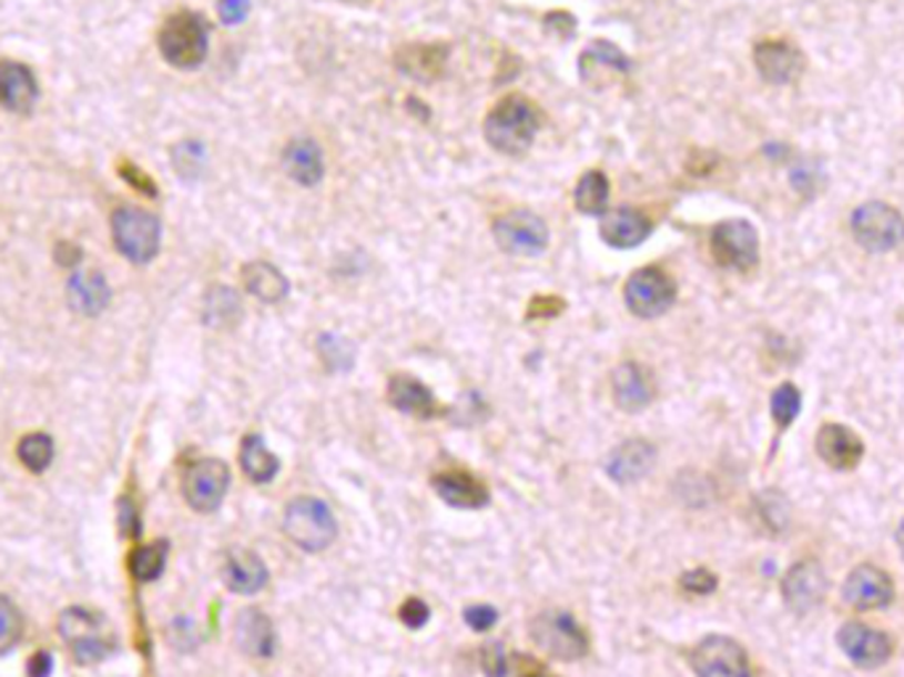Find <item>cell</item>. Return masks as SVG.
<instances>
[{
	"instance_id": "d4e9b609",
	"label": "cell",
	"mask_w": 904,
	"mask_h": 677,
	"mask_svg": "<svg viewBox=\"0 0 904 677\" xmlns=\"http://www.w3.org/2000/svg\"><path fill=\"white\" fill-rule=\"evenodd\" d=\"M434 489L445 503H450L453 508H481L489 503L487 487L481 485L479 479L468 476L464 472H445L437 474L431 479Z\"/></svg>"
},
{
	"instance_id": "74e56055",
	"label": "cell",
	"mask_w": 904,
	"mask_h": 677,
	"mask_svg": "<svg viewBox=\"0 0 904 677\" xmlns=\"http://www.w3.org/2000/svg\"><path fill=\"white\" fill-rule=\"evenodd\" d=\"M317 350H321L323 361L331 371H344L352 365V347L347 344V338L336 336V334H323L321 342H317Z\"/></svg>"
},
{
	"instance_id": "60d3db41",
	"label": "cell",
	"mask_w": 904,
	"mask_h": 677,
	"mask_svg": "<svg viewBox=\"0 0 904 677\" xmlns=\"http://www.w3.org/2000/svg\"><path fill=\"white\" fill-rule=\"evenodd\" d=\"M481 669H485L487 677H506L508 661L500 644H489L481 648Z\"/></svg>"
},
{
	"instance_id": "bcb514c9",
	"label": "cell",
	"mask_w": 904,
	"mask_h": 677,
	"mask_svg": "<svg viewBox=\"0 0 904 677\" xmlns=\"http://www.w3.org/2000/svg\"><path fill=\"white\" fill-rule=\"evenodd\" d=\"M429 614H431L429 606L418 598H410L403 606V622L407 627H424L426 622H429Z\"/></svg>"
},
{
	"instance_id": "9c48e42d",
	"label": "cell",
	"mask_w": 904,
	"mask_h": 677,
	"mask_svg": "<svg viewBox=\"0 0 904 677\" xmlns=\"http://www.w3.org/2000/svg\"><path fill=\"white\" fill-rule=\"evenodd\" d=\"M712 254L722 267L746 273L759 262L756 228L746 220H724L712 233Z\"/></svg>"
},
{
	"instance_id": "7c38bea8",
	"label": "cell",
	"mask_w": 904,
	"mask_h": 677,
	"mask_svg": "<svg viewBox=\"0 0 904 677\" xmlns=\"http://www.w3.org/2000/svg\"><path fill=\"white\" fill-rule=\"evenodd\" d=\"M227 485H231V472H227L223 461L217 458L196 461L189 472H185L183 495L191 508L210 514V511H215L220 503H223Z\"/></svg>"
},
{
	"instance_id": "d6a6232c",
	"label": "cell",
	"mask_w": 904,
	"mask_h": 677,
	"mask_svg": "<svg viewBox=\"0 0 904 677\" xmlns=\"http://www.w3.org/2000/svg\"><path fill=\"white\" fill-rule=\"evenodd\" d=\"M609 196H611L609 178H606L600 170H590V172H585L582 181L577 183L575 204L579 212H585V215H603L606 204H609Z\"/></svg>"
},
{
	"instance_id": "cb8c5ba5",
	"label": "cell",
	"mask_w": 904,
	"mask_h": 677,
	"mask_svg": "<svg viewBox=\"0 0 904 677\" xmlns=\"http://www.w3.org/2000/svg\"><path fill=\"white\" fill-rule=\"evenodd\" d=\"M386 395H389V403L397 411L410 413L416 418H434L441 413L437 397L431 395L429 386H424L413 376H392Z\"/></svg>"
},
{
	"instance_id": "e575fe53",
	"label": "cell",
	"mask_w": 904,
	"mask_h": 677,
	"mask_svg": "<svg viewBox=\"0 0 904 677\" xmlns=\"http://www.w3.org/2000/svg\"><path fill=\"white\" fill-rule=\"evenodd\" d=\"M799 411H802V392L793 384H780L772 392V418H775L778 430H789L793 421H796Z\"/></svg>"
},
{
	"instance_id": "d6986e66",
	"label": "cell",
	"mask_w": 904,
	"mask_h": 677,
	"mask_svg": "<svg viewBox=\"0 0 904 677\" xmlns=\"http://www.w3.org/2000/svg\"><path fill=\"white\" fill-rule=\"evenodd\" d=\"M651 220L640 210L632 206H619V210L603 212L600 220V239L613 249H632L651 236Z\"/></svg>"
},
{
	"instance_id": "2e32d148",
	"label": "cell",
	"mask_w": 904,
	"mask_h": 677,
	"mask_svg": "<svg viewBox=\"0 0 904 677\" xmlns=\"http://www.w3.org/2000/svg\"><path fill=\"white\" fill-rule=\"evenodd\" d=\"M783 598L796 614L812 612L825 598V575L817 562H802L791 566L783 577Z\"/></svg>"
},
{
	"instance_id": "6da1fadb",
	"label": "cell",
	"mask_w": 904,
	"mask_h": 677,
	"mask_svg": "<svg viewBox=\"0 0 904 677\" xmlns=\"http://www.w3.org/2000/svg\"><path fill=\"white\" fill-rule=\"evenodd\" d=\"M537 128H540V117L524 95H506L485 120L489 146L508 156H521L535 141Z\"/></svg>"
},
{
	"instance_id": "f546056e",
	"label": "cell",
	"mask_w": 904,
	"mask_h": 677,
	"mask_svg": "<svg viewBox=\"0 0 904 677\" xmlns=\"http://www.w3.org/2000/svg\"><path fill=\"white\" fill-rule=\"evenodd\" d=\"M241 279H244L246 292L257 296L265 305H275V302H281L283 296L288 294L286 275H283L275 265H271V262L262 260L250 262V265L244 267V273H241Z\"/></svg>"
},
{
	"instance_id": "ffe728a7",
	"label": "cell",
	"mask_w": 904,
	"mask_h": 677,
	"mask_svg": "<svg viewBox=\"0 0 904 677\" xmlns=\"http://www.w3.org/2000/svg\"><path fill=\"white\" fill-rule=\"evenodd\" d=\"M817 455L823 458L827 466L839 468H854L865 455V445L852 430L841 424H825L823 430L817 432Z\"/></svg>"
},
{
	"instance_id": "ee69618b",
	"label": "cell",
	"mask_w": 904,
	"mask_h": 677,
	"mask_svg": "<svg viewBox=\"0 0 904 677\" xmlns=\"http://www.w3.org/2000/svg\"><path fill=\"white\" fill-rule=\"evenodd\" d=\"M545 30H548L550 34H556L558 40H569L571 34H575L577 24H575V19H571L566 11H553V13H548V17H545Z\"/></svg>"
},
{
	"instance_id": "5bb4252c",
	"label": "cell",
	"mask_w": 904,
	"mask_h": 677,
	"mask_svg": "<svg viewBox=\"0 0 904 677\" xmlns=\"http://www.w3.org/2000/svg\"><path fill=\"white\" fill-rule=\"evenodd\" d=\"M754 61L762 80L770 85H789L804 72V57L789 40H762L754 48Z\"/></svg>"
},
{
	"instance_id": "4fadbf2b",
	"label": "cell",
	"mask_w": 904,
	"mask_h": 677,
	"mask_svg": "<svg viewBox=\"0 0 904 677\" xmlns=\"http://www.w3.org/2000/svg\"><path fill=\"white\" fill-rule=\"evenodd\" d=\"M839 646L854 665L862 669L881 667L892 656V640L886 635L862 625V622H849L839 630Z\"/></svg>"
},
{
	"instance_id": "7402d4cb",
	"label": "cell",
	"mask_w": 904,
	"mask_h": 677,
	"mask_svg": "<svg viewBox=\"0 0 904 677\" xmlns=\"http://www.w3.org/2000/svg\"><path fill=\"white\" fill-rule=\"evenodd\" d=\"M656 463L653 445L643 439H630L622 447H617L606 461V472L617 485H632V482L643 479L651 472Z\"/></svg>"
},
{
	"instance_id": "816d5d0a",
	"label": "cell",
	"mask_w": 904,
	"mask_h": 677,
	"mask_svg": "<svg viewBox=\"0 0 904 677\" xmlns=\"http://www.w3.org/2000/svg\"><path fill=\"white\" fill-rule=\"evenodd\" d=\"M531 677H537V675H531Z\"/></svg>"
},
{
	"instance_id": "d590c367",
	"label": "cell",
	"mask_w": 904,
	"mask_h": 677,
	"mask_svg": "<svg viewBox=\"0 0 904 677\" xmlns=\"http://www.w3.org/2000/svg\"><path fill=\"white\" fill-rule=\"evenodd\" d=\"M19 458L30 472H45L53 461V439L48 434H27L19 442Z\"/></svg>"
},
{
	"instance_id": "681fc988",
	"label": "cell",
	"mask_w": 904,
	"mask_h": 677,
	"mask_svg": "<svg viewBox=\"0 0 904 677\" xmlns=\"http://www.w3.org/2000/svg\"><path fill=\"white\" fill-rule=\"evenodd\" d=\"M120 524L128 535H138V514H135V506L130 497H125V501L120 503Z\"/></svg>"
},
{
	"instance_id": "52a82bcc",
	"label": "cell",
	"mask_w": 904,
	"mask_h": 677,
	"mask_svg": "<svg viewBox=\"0 0 904 677\" xmlns=\"http://www.w3.org/2000/svg\"><path fill=\"white\" fill-rule=\"evenodd\" d=\"M531 640L545 654L563 661L579 659V656H585V651H588V638H585L582 627L566 612L540 614V617L531 622Z\"/></svg>"
},
{
	"instance_id": "f35d334b",
	"label": "cell",
	"mask_w": 904,
	"mask_h": 677,
	"mask_svg": "<svg viewBox=\"0 0 904 677\" xmlns=\"http://www.w3.org/2000/svg\"><path fill=\"white\" fill-rule=\"evenodd\" d=\"M172 162L183 178H196L204 168V149L199 143H181L172 151Z\"/></svg>"
},
{
	"instance_id": "f6af8a7d",
	"label": "cell",
	"mask_w": 904,
	"mask_h": 677,
	"mask_svg": "<svg viewBox=\"0 0 904 677\" xmlns=\"http://www.w3.org/2000/svg\"><path fill=\"white\" fill-rule=\"evenodd\" d=\"M466 622H468V627H474V630L487 633L489 627L498 622V612H495L492 606H471V609H466Z\"/></svg>"
},
{
	"instance_id": "ba28073f",
	"label": "cell",
	"mask_w": 904,
	"mask_h": 677,
	"mask_svg": "<svg viewBox=\"0 0 904 677\" xmlns=\"http://www.w3.org/2000/svg\"><path fill=\"white\" fill-rule=\"evenodd\" d=\"M495 241L502 252L521 254V257H535L545 252L550 241V231L542 218H537L529 210H514L508 215L495 220Z\"/></svg>"
},
{
	"instance_id": "e0dca14e",
	"label": "cell",
	"mask_w": 904,
	"mask_h": 677,
	"mask_svg": "<svg viewBox=\"0 0 904 677\" xmlns=\"http://www.w3.org/2000/svg\"><path fill=\"white\" fill-rule=\"evenodd\" d=\"M38 101V80L27 64L3 59L0 61V107L13 114H30Z\"/></svg>"
},
{
	"instance_id": "3957f363",
	"label": "cell",
	"mask_w": 904,
	"mask_h": 677,
	"mask_svg": "<svg viewBox=\"0 0 904 677\" xmlns=\"http://www.w3.org/2000/svg\"><path fill=\"white\" fill-rule=\"evenodd\" d=\"M283 532L302 550L317 554L336 540V519L326 503L317 497H296L283 514Z\"/></svg>"
},
{
	"instance_id": "30bf717a",
	"label": "cell",
	"mask_w": 904,
	"mask_h": 677,
	"mask_svg": "<svg viewBox=\"0 0 904 677\" xmlns=\"http://www.w3.org/2000/svg\"><path fill=\"white\" fill-rule=\"evenodd\" d=\"M674 281L656 267L634 271L624 286V302L638 317H659L674 305Z\"/></svg>"
},
{
	"instance_id": "ac0fdd59",
	"label": "cell",
	"mask_w": 904,
	"mask_h": 677,
	"mask_svg": "<svg viewBox=\"0 0 904 677\" xmlns=\"http://www.w3.org/2000/svg\"><path fill=\"white\" fill-rule=\"evenodd\" d=\"M450 48L445 43H410L397 51L395 64L407 78L418 82H434L445 74Z\"/></svg>"
},
{
	"instance_id": "83f0119b",
	"label": "cell",
	"mask_w": 904,
	"mask_h": 677,
	"mask_svg": "<svg viewBox=\"0 0 904 677\" xmlns=\"http://www.w3.org/2000/svg\"><path fill=\"white\" fill-rule=\"evenodd\" d=\"M606 72L613 74L630 72V59H627L617 46H611L609 40H598V43L590 46L588 51L582 53V59H579V74H582V80L590 82V85H598V82H603Z\"/></svg>"
},
{
	"instance_id": "603a6c76",
	"label": "cell",
	"mask_w": 904,
	"mask_h": 677,
	"mask_svg": "<svg viewBox=\"0 0 904 677\" xmlns=\"http://www.w3.org/2000/svg\"><path fill=\"white\" fill-rule=\"evenodd\" d=\"M223 579L233 593H241V596H254V593H260L262 587L267 585V569L257 554H252V550H244V548H233V550H227V556H225Z\"/></svg>"
},
{
	"instance_id": "8992f818",
	"label": "cell",
	"mask_w": 904,
	"mask_h": 677,
	"mask_svg": "<svg viewBox=\"0 0 904 677\" xmlns=\"http://www.w3.org/2000/svg\"><path fill=\"white\" fill-rule=\"evenodd\" d=\"M852 233L857 244L867 252H892L904 241V218L900 210L883 204L867 202L854 210Z\"/></svg>"
},
{
	"instance_id": "f1b7e54d",
	"label": "cell",
	"mask_w": 904,
	"mask_h": 677,
	"mask_svg": "<svg viewBox=\"0 0 904 677\" xmlns=\"http://www.w3.org/2000/svg\"><path fill=\"white\" fill-rule=\"evenodd\" d=\"M236 640L246 654L257 656V659H267V656H273L275 633H273L271 619H267L262 612H254V609L241 612V617L236 619Z\"/></svg>"
},
{
	"instance_id": "c3c4849f",
	"label": "cell",
	"mask_w": 904,
	"mask_h": 677,
	"mask_svg": "<svg viewBox=\"0 0 904 677\" xmlns=\"http://www.w3.org/2000/svg\"><path fill=\"white\" fill-rule=\"evenodd\" d=\"M82 260V249L78 244H72V241H61L57 246V262L64 267H74L78 262Z\"/></svg>"
},
{
	"instance_id": "836d02e7",
	"label": "cell",
	"mask_w": 904,
	"mask_h": 677,
	"mask_svg": "<svg viewBox=\"0 0 904 677\" xmlns=\"http://www.w3.org/2000/svg\"><path fill=\"white\" fill-rule=\"evenodd\" d=\"M164 562H167V545L164 543H151L138 548L133 556H130V572L141 579V583H151L162 575Z\"/></svg>"
},
{
	"instance_id": "5b68a950",
	"label": "cell",
	"mask_w": 904,
	"mask_h": 677,
	"mask_svg": "<svg viewBox=\"0 0 904 677\" xmlns=\"http://www.w3.org/2000/svg\"><path fill=\"white\" fill-rule=\"evenodd\" d=\"M59 633L67 640V646L72 648L74 659L80 665H93V661L106 659L116 646L106 622L99 614L85 609H67L61 614Z\"/></svg>"
},
{
	"instance_id": "44dd1931",
	"label": "cell",
	"mask_w": 904,
	"mask_h": 677,
	"mask_svg": "<svg viewBox=\"0 0 904 677\" xmlns=\"http://www.w3.org/2000/svg\"><path fill=\"white\" fill-rule=\"evenodd\" d=\"M611 390L617 405L627 413H638L651 405L653 382L648 371L638 363H622L611 376Z\"/></svg>"
},
{
	"instance_id": "7bdbcfd3",
	"label": "cell",
	"mask_w": 904,
	"mask_h": 677,
	"mask_svg": "<svg viewBox=\"0 0 904 677\" xmlns=\"http://www.w3.org/2000/svg\"><path fill=\"white\" fill-rule=\"evenodd\" d=\"M217 13L225 24H241L250 17V0H217Z\"/></svg>"
},
{
	"instance_id": "ab89813d",
	"label": "cell",
	"mask_w": 904,
	"mask_h": 677,
	"mask_svg": "<svg viewBox=\"0 0 904 677\" xmlns=\"http://www.w3.org/2000/svg\"><path fill=\"white\" fill-rule=\"evenodd\" d=\"M120 178L122 181H125L130 189H135L138 193H143V196H151V199H156V193H159V189H156V183L151 181V178L146 175V172H143L141 168H135L133 162H120Z\"/></svg>"
},
{
	"instance_id": "1f68e13d",
	"label": "cell",
	"mask_w": 904,
	"mask_h": 677,
	"mask_svg": "<svg viewBox=\"0 0 904 677\" xmlns=\"http://www.w3.org/2000/svg\"><path fill=\"white\" fill-rule=\"evenodd\" d=\"M241 317V300L233 289L215 286L204 300V321L212 329H231Z\"/></svg>"
},
{
	"instance_id": "8d00e7d4",
	"label": "cell",
	"mask_w": 904,
	"mask_h": 677,
	"mask_svg": "<svg viewBox=\"0 0 904 677\" xmlns=\"http://www.w3.org/2000/svg\"><path fill=\"white\" fill-rule=\"evenodd\" d=\"M22 635V617L9 598L0 596V656L9 654Z\"/></svg>"
},
{
	"instance_id": "8fae6325",
	"label": "cell",
	"mask_w": 904,
	"mask_h": 677,
	"mask_svg": "<svg viewBox=\"0 0 904 677\" xmlns=\"http://www.w3.org/2000/svg\"><path fill=\"white\" fill-rule=\"evenodd\" d=\"M690 665L699 677H751L746 651L724 635L703 638L690 654Z\"/></svg>"
},
{
	"instance_id": "7a4b0ae2",
	"label": "cell",
	"mask_w": 904,
	"mask_h": 677,
	"mask_svg": "<svg viewBox=\"0 0 904 677\" xmlns=\"http://www.w3.org/2000/svg\"><path fill=\"white\" fill-rule=\"evenodd\" d=\"M159 53L177 69H196L210 51V27L202 13L177 11L159 30Z\"/></svg>"
},
{
	"instance_id": "4dcf8cb0",
	"label": "cell",
	"mask_w": 904,
	"mask_h": 677,
	"mask_svg": "<svg viewBox=\"0 0 904 677\" xmlns=\"http://www.w3.org/2000/svg\"><path fill=\"white\" fill-rule=\"evenodd\" d=\"M241 466H244L246 476H250L252 482H260V485L271 482L281 468L278 458L267 451L265 442H262L257 434L246 437L244 445H241Z\"/></svg>"
},
{
	"instance_id": "b9f144b4",
	"label": "cell",
	"mask_w": 904,
	"mask_h": 677,
	"mask_svg": "<svg viewBox=\"0 0 904 677\" xmlns=\"http://www.w3.org/2000/svg\"><path fill=\"white\" fill-rule=\"evenodd\" d=\"M680 585L685 587L688 593H699V596H709V593L717 587V577L712 572L707 569H693V572H685L680 579Z\"/></svg>"
},
{
	"instance_id": "7dc6e473",
	"label": "cell",
	"mask_w": 904,
	"mask_h": 677,
	"mask_svg": "<svg viewBox=\"0 0 904 677\" xmlns=\"http://www.w3.org/2000/svg\"><path fill=\"white\" fill-rule=\"evenodd\" d=\"M563 310V302L556 296H535L529 305V317H556Z\"/></svg>"
},
{
	"instance_id": "277c9868",
	"label": "cell",
	"mask_w": 904,
	"mask_h": 677,
	"mask_svg": "<svg viewBox=\"0 0 904 677\" xmlns=\"http://www.w3.org/2000/svg\"><path fill=\"white\" fill-rule=\"evenodd\" d=\"M112 236L122 257L135 262V265H146L159 252L162 225H159L156 215L141 210V206H120L112 215Z\"/></svg>"
},
{
	"instance_id": "f907efd6",
	"label": "cell",
	"mask_w": 904,
	"mask_h": 677,
	"mask_svg": "<svg viewBox=\"0 0 904 677\" xmlns=\"http://www.w3.org/2000/svg\"><path fill=\"white\" fill-rule=\"evenodd\" d=\"M51 669H53V659H51V654H45V651L34 654L30 659V665H27V673H30V677H48L51 675Z\"/></svg>"
},
{
	"instance_id": "4316f807",
	"label": "cell",
	"mask_w": 904,
	"mask_h": 677,
	"mask_svg": "<svg viewBox=\"0 0 904 677\" xmlns=\"http://www.w3.org/2000/svg\"><path fill=\"white\" fill-rule=\"evenodd\" d=\"M286 172L299 185H317L323 181V151L313 138H296L283 151Z\"/></svg>"
},
{
	"instance_id": "9a60e30c",
	"label": "cell",
	"mask_w": 904,
	"mask_h": 677,
	"mask_svg": "<svg viewBox=\"0 0 904 677\" xmlns=\"http://www.w3.org/2000/svg\"><path fill=\"white\" fill-rule=\"evenodd\" d=\"M844 598L860 612L883 609V606L892 604L894 583L888 579L886 572L875 569V566L871 564L857 566V569H854L846 579Z\"/></svg>"
},
{
	"instance_id": "484cf974",
	"label": "cell",
	"mask_w": 904,
	"mask_h": 677,
	"mask_svg": "<svg viewBox=\"0 0 904 677\" xmlns=\"http://www.w3.org/2000/svg\"><path fill=\"white\" fill-rule=\"evenodd\" d=\"M69 305H72L74 313L95 317L103 313V307L109 305V283L99 271H85V273H74L72 281H69Z\"/></svg>"
}]
</instances>
